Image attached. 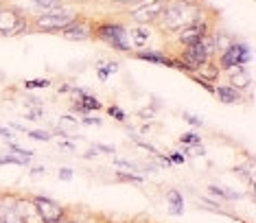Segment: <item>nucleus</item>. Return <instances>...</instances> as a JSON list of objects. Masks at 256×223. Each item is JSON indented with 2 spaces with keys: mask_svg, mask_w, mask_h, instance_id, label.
I'll return each instance as SVG.
<instances>
[{
  "mask_svg": "<svg viewBox=\"0 0 256 223\" xmlns=\"http://www.w3.org/2000/svg\"><path fill=\"white\" fill-rule=\"evenodd\" d=\"M204 14V7L193 0H166L164 11H162L160 20L156 24L160 26V31L164 33H178L184 26H188L190 22L200 20Z\"/></svg>",
  "mask_w": 256,
  "mask_h": 223,
  "instance_id": "nucleus-1",
  "label": "nucleus"
},
{
  "mask_svg": "<svg viewBox=\"0 0 256 223\" xmlns=\"http://www.w3.org/2000/svg\"><path fill=\"white\" fill-rule=\"evenodd\" d=\"M94 38L118 52H130V55L134 52L130 35H127V24L123 22H94Z\"/></svg>",
  "mask_w": 256,
  "mask_h": 223,
  "instance_id": "nucleus-2",
  "label": "nucleus"
},
{
  "mask_svg": "<svg viewBox=\"0 0 256 223\" xmlns=\"http://www.w3.org/2000/svg\"><path fill=\"white\" fill-rule=\"evenodd\" d=\"M214 57H217V50H214L212 35H206V38H202L200 42H195L190 46H182L178 60H182L186 66L195 72V70L200 66H204V64L214 62Z\"/></svg>",
  "mask_w": 256,
  "mask_h": 223,
  "instance_id": "nucleus-3",
  "label": "nucleus"
},
{
  "mask_svg": "<svg viewBox=\"0 0 256 223\" xmlns=\"http://www.w3.org/2000/svg\"><path fill=\"white\" fill-rule=\"evenodd\" d=\"M252 48H250L248 42H243V40H234L228 48L224 52H219L217 55V66L219 70H224V72H230V70L234 68H241V66H248L250 62H252Z\"/></svg>",
  "mask_w": 256,
  "mask_h": 223,
  "instance_id": "nucleus-4",
  "label": "nucleus"
},
{
  "mask_svg": "<svg viewBox=\"0 0 256 223\" xmlns=\"http://www.w3.org/2000/svg\"><path fill=\"white\" fill-rule=\"evenodd\" d=\"M28 31V18L20 9L2 7L0 9V38H18Z\"/></svg>",
  "mask_w": 256,
  "mask_h": 223,
  "instance_id": "nucleus-5",
  "label": "nucleus"
},
{
  "mask_svg": "<svg viewBox=\"0 0 256 223\" xmlns=\"http://www.w3.org/2000/svg\"><path fill=\"white\" fill-rule=\"evenodd\" d=\"M166 0H144L140 4H134V7L127 9V18L134 20V24L140 26H149L156 24L160 20L162 11H164Z\"/></svg>",
  "mask_w": 256,
  "mask_h": 223,
  "instance_id": "nucleus-6",
  "label": "nucleus"
},
{
  "mask_svg": "<svg viewBox=\"0 0 256 223\" xmlns=\"http://www.w3.org/2000/svg\"><path fill=\"white\" fill-rule=\"evenodd\" d=\"M79 18V16H77ZM74 16H60V14H40L33 20H28V31L36 33H62L64 28L70 24L72 20H77Z\"/></svg>",
  "mask_w": 256,
  "mask_h": 223,
  "instance_id": "nucleus-7",
  "label": "nucleus"
},
{
  "mask_svg": "<svg viewBox=\"0 0 256 223\" xmlns=\"http://www.w3.org/2000/svg\"><path fill=\"white\" fill-rule=\"evenodd\" d=\"M212 31H214L212 22L208 20L206 16H202L200 20L190 22L188 26H184L182 31H178L176 38H178V44H180V46H190V44L200 42L202 38H206V35H210Z\"/></svg>",
  "mask_w": 256,
  "mask_h": 223,
  "instance_id": "nucleus-8",
  "label": "nucleus"
},
{
  "mask_svg": "<svg viewBox=\"0 0 256 223\" xmlns=\"http://www.w3.org/2000/svg\"><path fill=\"white\" fill-rule=\"evenodd\" d=\"M33 204H36L42 223H62L68 216V210L62 204H57L55 199H50L46 195H36L33 197Z\"/></svg>",
  "mask_w": 256,
  "mask_h": 223,
  "instance_id": "nucleus-9",
  "label": "nucleus"
},
{
  "mask_svg": "<svg viewBox=\"0 0 256 223\" xmlns=\"http://www.w3.org/2000/svg\"><path fill=\"white\" fill-rule=\"evenodd\" d=\"M62 35L68 40H92L94 38V22L79 16L77 20H72L70 24L64 28Z\"/></svg>",
  "mask_w": 256,
  "mask_h": 223,
  "instance_id": "nucleus-10",
  "label": "nucleus"
},
{
  "mask_svg": "<svg viewBox=\"0 0 256 223\" xmlns=\"http://www.w3.org/2000/svg\"><path fill=\"white\" fill-rule=\"evenodd\" d=\"M14 210L18 212V216L24 223H42L36 204H33V197H18L16 199V208Z\"/></svg>",
  "mask_w": 256,
  "mask_h": 223,
  "instance_id": "nucleus-11",
  "label": "nucleus"
},
{
  "mask_svg": "<svg viewBox=\"0 0 256 223\" xmlns=\"http://www.w3.org/2000/svg\"><path fill=\"white\" fill-rule=\"evenodd\" d=\"M132 55L136 57V60H140V62H149V64H158V66L173 68V57L171 55H164V52H160V50L142 48V50H134Z\"/></svg>",
  "mask_w": 256,
  "mask_h": 223,
  "instance_id": "nucleus-12",
  "label": "nucleus"
},
{
  "mask_svg": "<svg viewBox=\"0 0 256 223\" xmlns=\"http://www.w3.org/2000/svg\"><path fill=\"white\" fill-rule=\"evenodd\" d=\"M127 35H130V42L134 46V50H142L149 46L151 40V28L149 26H140V24H134L127 26Z\"/></svg>",
  "mask_w": 256,
  "mask_h": 223,
  "instance_id": "nucleus-13",
  "label": "nucleus"
},
{
  "mask_svg": "<svg viewBox=\"0 0 256 223\" xmlns=\"http://www.w3.org/2000/svg\"><path fill=\"white\" fill-rule=\"evenodd\" d=\"M214 96H217L221 103H226V105H234V103L246 101V94H243L241 90H236V88H232L230 84L214 86Z\"/></svg>",
  "mask_w": 256,
  "mask_h": 223,
  "instance_id": "nucleus-14",
  "label": "nucleus"
},
{
  "mask_svg": "<svg viewBox=\"0 0 256 223\" xmlns=\"http://www.w3.org/2000/svg\"><path fill=\"white\" fill-rule=\"evenodd\" d=\"M72 94L77 96V101L84 105V108L88 110V112H98V110L103 108L101 101H98L94 94H90L88 88H74V86H72Z\"/></svg>",
  "mask_w": 256,
  "mask_h": 223,
  "instance_id": "nucleus-15",
  "label": "nucleus"
},
{
  "mask_svg": "<svg viewBox=\"0 0 256 223\" xmlns=\"http://www.w3.org/2000/svg\"><path fill=\"white\" fill-rule=\"evenodd\" d=\"M228 77H230V79H228V84H230L232 88H236V90H241V92H246V88L252 86V77H250V72L246 70V66L230 70Z\"/></svg>",
  "mask_w": 256,
  "mask_h": 223,
  "instance_id": "nucleus-16",
  "label": "nucleus"
},
{
  "mask_svg": "<svg viewBox=\"0 0 256 223\" xmlns=\"http://www.w3.org/2000/svg\"><path fill=\"white\" fill-rule=\"evenodd\" d=\"M166 202H168V214L171 216H180L184 214V197L178 188L166 190Z\"/></svg>",
  "mask_w": 256,
  "mask_h": 223,
  "instance_id": "nucleus-17",
  "label": "nucleus"
},
{
  "mask_svg": "<svg viewBox=\"0 0 256 223\" xmlns=\"http://www.w3.org/2000/svg\"><path fill=\"white\" fill-rule=\"evenodd\" d=\"M208 192L219 199H224V202H238L241 199V192L232 190V188H226V186H217V184H210L208 186Z\"/></svg>",
  "mask_w": 256,
  "mask_h": 223,
  "instance_id": "nucleus-18",
  "label": "nucleus"
},
{
  "mask_svg": "<svg viewBox=\"0 0 256 223\" xmlns=\"http://www.w3.org/2000/svg\"><path fill=\"white\" fill-rule=\"evenodd\" d=\"M193 74H197V77H202V79H206V81H217L219 79V74H221V70H219V66L214 62H208V64H204V66H200L195 70Z\"/></svg>",
  "mask_w": 256,
  "mask_h": 223,
  "instance_id": "nucleus-19",
  "label": "nucleus"
},
{
  "mask_svg": "<svg viewBox=\"0 0 256 223\" xmlns=\"http://www.w3.org/2000/svg\"><path fill=\"white\" fill-rule=\"evenodd\" d=\"M210 35H212V42H214V50H217V55H219V52H224L232 42H234V38H230L226 31H212Z\"/></svg>",
  "mask_w": 256,
  "mask_h": 223,
  "instance_id": "nucleus-20",
  "label": "nucleus"
},
{
  "mask_svg": "<svg viewBox=\"0 0 256 223\" xmlns=\"http://www.w3.org/2000/svg\"><path fill=\"white\" fill-rule=\"evenodd\" d=\"M116 180L125 182V184H136V186L144 184V178L140 173H130V171H116Z\"/></svg>",
  "mask_w": 256,
  "mask_h": 223,
  "instance_id": "nucleus-21",
  "label": "nucleus"
},
{
  "mask_svg": "<svg viewBox=\"0 0 256 223\" xmlns=\"http://www.w3.org/2000/svg\"><path fill=\"white\" fill-rule=\"evenodd\" d=\"M62 2H64V0H31V4L40 11V14H48L50 9L60 7Z\"/></svg>",
  "mask_w": 256,
  "mask_h": 223,
  "instance_id": "nucleus-22",
  "label": "nucleus"
},
{
  "mask_svg": "<svg viewBox=\"0 0 256 223\" xmlns=\"http://www.w3.org/2000/svg\"><path fill=\"white\" fill-rule=\"evenodd\" d=\"M7 154H14V156H20V158H26V160H31L33 158V151L31 149H24V146H20L18 142H11L7 144Z\"/></svg>",
  "mask_w": 256,
  "mask_h": 223,
  "instance_id": "nucleus-23",
  "label": "nucleus"
},
{
  "mask_svg": "<svg viewBox=\"0 0 256 223\" xmlns=\"http://www.w3.org/2000/svg\"><path fill=\"white\" fill-rule=\"evenodd\" d=\"M4 164H16V166H26L28 160H26V158H20V156H14V154H4V156H0V166H4Z\"/></svg>",
  "mask_w": 256,
  "mask_h": 223,
  "instance_id": "nucleus-24",
  "label": "nucleus"
},
{
  "mask_svg": "<svg viewBox=\"0 0 256 223\" xmlns=\"http://www.w3.org/2000/svg\"><path fill=\"white\" fill-rule=\"evenodd\" d=\"M106 112H108L110 118H114V120H118V122H127V112L123 108H118V105H110Z\"/></svg>",
  "mask_w": 256,
  "mask_h": 223,
  "instance_id": "nucleus-25",
  "label": "nucleus"
},
{
  "mask_svg": "<svg viewBox=\"0 0 256 223\" xmlns=\"http://www.w3.org/2000/svg\"><path fill=\"white\" fill-rule=\"evenodd\" d=\"M26 136L33 138V140H42V142H48V140L53 138V134H50V132H40V129H26Z\"/></svg>",
  "mask_w": 256,
  "mask_h": 223,
  "instance_id": "nucleus-26",
  "label": "nucleus"
},
{
  "mask_svg": "<svg viewBox=\"0 0 256 223\" xmlns=\"http://www.w3.org/2000/svg\"><path fill=\"white\" fill-rule=\"evenodd\" d=\"M180 142L182 144H202V136L195 134V132H186V134L180 136Z\"/></svg>",
  "mask_w": 256,
  "mask_h": 223,
  "instance_id": "nucleus-27",
  "label": "nucleus"
},
{
  "mask_svg": "<svg viewBox=\"0 0 256 223\" xmlns=\"http://www.w3.org/2000/svg\"><path fill=\"white\" fill-rule=\"evenodd\" d=\"M110 74H112V72H110V68H108V62L106 60H98L96 62V77L101 81H108Z\"/></svg>",
  "mask_w": 256,
  "mask_h": 223,
  "instance_id": "nucleus-28",
  "label": "nucleus"
},
{
  "mask_svg": "<svg viewBox=\"0 0 256 223\" xmlns=\"http://www.w3.org/2000/svg\"><path fill=\"white\" fill-rule=\"evenodd\" d=\"M180 116H182V118H184L186 122H188V125H193V127H197V129H200V127H204V125H206V122H204V120L200 118V116L190 114V112H182V114H180Z\"/></svg>",
  "mask_w": 256,
  "mask_h": 223,
  "instance_id": "nucleus-29",
  "label": "nucleus"
},
{
  "mask_svg": "<svg viewBox=\"0 0 256 223\" xmlns=\"http://www.w3.org/2000/svg\"><path fill=\"white\" fill-rule=\"evenodd\" d=\"M48 86H50V79H26L24 81L26 90H36V88H48Z\"/></svg>",
  "mask_w": 256,
  "mask_h": 223,
  "instance_id": "nucleus-30",
  "label": "nucleus"
},
{
  "mask_svg": "<svg viewBox=\"0 0 256 223\" xmlns=\"http://www.w3.org/2000/svg\"><path fill=\"white\" fill-rule=\"evenodd\" d=\"M188 77H190V79H193V81H195V84H197V86H202V88H204V90H206V92H208V94H214V86L210 84V81H206V79L197 77V74H188Z\"/></svg>",
  "mask_w": 256,
  "mask_h": 223,
  "instance_id": "nucleus-31",
  "label": "nucleus"
},
{
  "mask_svg": "<svg viewBox=\"0 0 256 223\" xmlns=\"http://www.w3.org/2000/svg\"><path fill=\"white\" fill-rule=\"evenodd\" d=\"M92 151H94V154H108V156H116V146H112V144H101V142H96L94 146H92Z\"/></svg>",
  "mask_w": 256,
  "mask_h": 223,
  "instance_id": "nucleus-32",
  "label": "nucleus"
},
{
  "mask_svg": "<svg viewBox=\"0 0 256 223\" xmlns=\"http://www.w3.org/2000/svg\"><path fill=\"white\" fill-rule=\"evenodd\" d=\"M200 206L210 208V210H214V212H224V210H221V206H219L217 202H214L212 197H202V199H200Z\"/></svg>",
  "mask_w": 256,
  "mask_h": 223,
  "instance_id": "nucleus-33",
  "label": "nucleus"
},
{
  "mask_svg": "<svg viewBox=\"0 0 256 223\" xmlns=\"http://www.w3.org/2000/svg\"><path fill=\"white\" fill-rule=\"evenodd\" d=\"M156 114H158V110H156V108H144V110L138 112V118H142V120H154Z\"/></svg>",
  "mask_w": 256,
  "mask_h": 223,
  "instance_id": "nucleus-34",
  "label": "nucleus"
},
{
  "mask_svg": "<svg viewBox=\"0 0 256 223\" xmlns=\"http://www.w3.org/2000/svg\"><path fill=\"white\" fill-rule=\"evenodd\" d=\"M42 116H44V110H42V108H31V110H28L26 114H24V118H26V120H40Z\"/></svg>",
  "mask_w": 256,
  "mask_h": 223,
  "instance_id": "nucleus-35",
  "label": "nucleus"
},
{
  "mask_svg": "<svg viewBox=\"0 0 256 223\" xmlns=\"http://www.w3.org/2000/svg\"><path fill=\"white\" fill-rule=\"evenodd\" d=\"M72 168H66V166H64V168H60V171H57V178H60L62 182H70L72 180Z\"/></svg>",
  "mask_w": 256,
  "mask_h": 223,
  "instance_id": "nucleus-36",
  "label": "nucleus"
},
{
  "mask_svg": "<svg viewBox=\"0 0 256 223\" xmlns=\"http://www.w3.org/2000/svg\"><path fill=\"white\" fill-rule=\"evenodd\" d=\"M166 158H168V162H171V164H184L186 162V158L180 154V151H173V154H168Z\"/></svg>",
  "mask_w": 256,
  "mask_h": 223,
  "instance_id": "nucleus-37",
  "label": "nucleus"
},
{
  "mask_svg": "<svg viewBox=\"0 0 256 223\" xmlns=\"http://www.w3.org/2000/svg\"><path fill=\"white\" fill-rule=\"evenodd\" d=\"M79 122H84V125H90V127H101V118H96V116H84Z\"/></svg>",
  "mask_w": 256,
  "mask_h": 223,
  "instance_id": "nucleus-38",
  "label": "nucleus"
},
{
  "mask_svg": "<svg viewBox=\"0 0 256 223\" xmlns=\"http://www.w3.org/2000/svg\"><path fill=\"white\" fill-rule=\"evenodd\" d=\"M4 223H24L18 216V212H16V210H9L7 214H4Z\"/></svg>",
  "mask_w": 256,
  "mask_h": 223,
  "instance_id": "nucleus-39",
  "label": "nucleus"
},
{
  "mask_svg": "<svg viewBox=\"0 0 256 223\" xmlns=\"http://www.w3.org/2000/svg\"><path fill=\"white\" fill-rule=\"evenodd\" d=\"M70 110L74 112V114H79V116H81V118H84V116H88V114H90V112H88V110H86V108H84V105H81L79 101H74Z\"/></svg>",
  "mask_w": 256,
  "mask_h": 223,
  "instance_id": "nucleus-40",
  "label": "nucleus"
},
{
  "mask_svg": "<svg viewBox=\"0 0 256 223\" xmlns=\"http://www.w3.org/2000/svg\"><path fill=\"white\" fill-rule=\"evenodd\" d=\"M57 146H60V151H68V154H74V144L70 142V140H62V142L57 144Z\"/></svg>",
  "mask_w": 256,
  "mask_h": 223,
  "instance_id": "nucleus-41",
  "label": "nucleus"
},
{
  "mask_svg": "<svg viewBox=\"0 0 256 223\" xmlns=\"http://www.w3.org/2000/svg\"><path fill=\"white\" fill-rule=\"evenodd\" d=\"M112 2L125 4V7H134V4H140V2H144V0H112Z\"/></svg>",
  "mask_w": 256,
  "mask_h": 223,
  "instance_id": "nucleus-42",
  "label": "nucleus"
},
{
  "mask_svg": "<svg viewBox=\"0 0 256 223\" xmlns=\"http://www.w3.org/2000/svg\"><path fill=\"white\" fill-rule=\"evenodd\" d=\"M0 138H7V140H11V138H14V129L0 127Z\"/></svg>",
  "mask_w": 256,
  "mask_h": 223,
  "instance_id": "nucleus-43",
  "label": "nucleus"
},
{
  "mask_svg": "<svg viewBox=\"0 0 256 223\" xmlns=\"http://www.w3.org/2000/svg\"><path fill=\"white\" fill-rule=\"evenodd\" d=\"M62 122H68V125H79V120L74 118L72 114H68V116H62Z\"/></svg>",
  "mask_w": 256,
  "mask_h": 223,
  "instance_id": "nucleus-44",
  "label": "nucleus"
},
{
  "mask_svg": "<svg viewBox=\"0 0 256 223\" xmlns=\"http://www.w3.org/2000/svg\"><path fill=\"white\" fill-rule=\"evenodd\" d=\"M26 103H28V105H36V108H42V101H40V98H36V96H26Z\"/></svg>",
  "mask_w": 256,
  "mask_h": 223,
  "instance_id": "nucleus-45",
  "label": "nucleus"
},
{
  "mask_svg": "<svg viewBox=\"0 0 256 223\" xmlns=\"http://www.w3.org/2000/svg\"><path fill=\"white\" fill-rule=\"evenodd\" d=\"M68 92H72V86L70 84H62L60 86V94H68Z\"/></svg>",
  "mask_w": 256,
  "mask_h": 223,
  "instance_id": "nucleus-46",
  "label": "nucleus"
},
{
  "mask_svg": "<svg viewBox=\"0 0 256 223\" xmlns=\"http://www.w3.org/2000/svg\"><path fill=\"white\" fill-rule=\"evenodd\" d=\"M108 68H110V72H116L120 68V62H108Z\"/></svg>",
  "mask_w": 256,
  "mask_h": 223,
  "instance_id": "nucleus-47",
  "label": "nucleus"
},
{
  "mask_svg": "<svg viewBox=\"0 0 256 223\" xmlns=\"http://www.w3.org/2000/svg\"><path fill=\"white\" fill-rule=\"evenodd\" d=\"M62 223H84V221H81V219H74V216L68 214V216H66V219H64Z\"/></svg>",
  "mask_w": 256,
  "mask_h": 223,
  "instance_id": "nucleus-48",
  "label": "nucleus"
},
{
  "mask_svg": "<svg viewBox=\"0 0 256 223\" xmlns=\"http://www.w3.org/2000/svg\"><path fill=\"white\" fill-rule=\"evenodd\" d=\"M149 132H151V122H144L140 127V134H149Z\"/></svg>",
  "mask_w": 256,
  "mask_h": 223,
  "instance_id": "nucleus-49",
  "label": "nucleus"
},
{
  "mask_svg": "<svg viewBox=\"0 0 256 223\" xmlns=\"http://www.w3.org/2000/svg\"><path fill=\"white\" fill-rule=\"evenodd\" d=\"M40 173H44V166H33L31 168V175H40Z\"/></svg>",
  "mask_w": 256,
  "mask_h": 223,
  "instance_id": "nucleus-50",
  "label": "nucleus"
},
{
  "mask_svg": "<svg viewBox=\"0 0 256 223\" xmlns=\"http://www.w3.org/2000/svg\"><path fill=\"white\" fill-rule=\"evenodd\" d=\"M2 7H7V2H4V0H0V9H2Z\"/></svg>",
  "mask_w": 256,
  "mask_h": 223,
  "instance_id": "nucleus-51",
  "label": "nucleus"
}]
</instances>
